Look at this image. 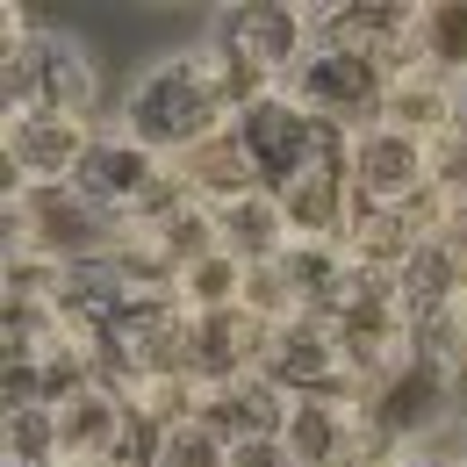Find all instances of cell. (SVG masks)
I'll use <instances>...</instances> for the list:
<instances>
[{
  "instance_id": "cell-7",
  "label": "cell",
  "mask_w": 467,
  "mask_h": 467,
  "mask_svg": "<svg viewBox=\"0 0 467 467\" xmlns=\"http://www.w3.org/2000/svg\"><path fill=\"white\" fill-rule=\"evenodd\" d=\"M259 374H266L281 396H295V403H302V396H324V403H359V396H367L324 317L274 324V331H266V352H259Z\"/></svg>"
},
{
  "instance_id": "cell-25",
  "label": "cell",
  "mask_w": 467,
  "mask_h": 467,
  "mask_svg": "<svg viewBox=\"0 0 467 467\" xmlns=\"http://www.w3.org/2000/svg\"><path fill=\"white\" fill-rule=\"evenodd\" d=\"M424 72H439V79L467 72V0H431L424 7Z\"/></svg>"
},
{
  "instance_id": "cell-9",
  "label": "cell",
  "mask_w": 467,
  "mask_h": 467,
  "mask_svg": "<svg viewBox=\"0 0 467 467\" xmlns=\"http://www.w3.org/2000/svg\"><path fill=\"white\" fill-rule=\"evenodd\" d=\"M101 122H79V116H58V109H7V173L22 180L29 194H58L72 187L87 144H94Z\"/></svg>"
},
{
  "instance_id": "cell-29",
  "label": "cell",
  "mask_w": 467,
  "mask_h": 467,
  "mask_svg": "<svg viewBox=\"0 0 467 467\" xmlns=\"http://www.w3.org/2000/svg\"><path fill=\"white\" fill-rule=\"evenodd\" d=\"M453 144L467 151V72L453 79Z\"/></svg>"
},
{
  "instance_id": "cell-4",
  "label": "cell",
  "mask_w": 467,
  "mask_h": 467,
  "mask_svg": "<svg viewBox=\"0 0 467 467\" xmlns=\"http://www.w3.org/2000/svg\"><path fill=\"white\" fill-rule=\"evenodd\" d=\"M231 137H237L244 166H252V180H259L266 194H288L295 180L352 159V130L346 122L309 116V109L288 101V94H266V101H252L244 116H231Z\"/></svg>"
},
{
  "instance_id": "cell-16",
  "label": "cell",
  "mask_w": 467,
  "mask_h": 467,
  "mask_svg": "<svg viewBox=\"0 0 467 467\" xmlns=\"http://www.w3.org/2000/svg\"><path fill=\"white\" fill-rule=\"evenodd\" d=\"M58 424H65V461H130L137 410L109 389H79L72 403H58Z\"/></svg>"
},
{
  "instance_id": "cell-14",
  "label": "cell",
  "mask_w": 467,
  "mask_h": 467,
  "mask_svg": "<svg viewBox=\"0 0 467 467\" xmlns=\"http://www.w3.org/2000/svg\"><path fill=\"white\" fill-rule=\"evenodd\" d=\"M266 317H252L244 302L231 309H194V389H223L237 374H259V352H266Z\"/></svg>"
},
{
  "instance_id": "cell-26",
  "label": "cell",
  "mask_w": 467,
  "mask_h": 467,
  "mask_svg": "<svg viewBox=\"0 0 467 467\" xmlns=\"http://www.w3.org/2000/svg\"><path fill=\"white\" fill-rule=\"evenodd\" d=\"M237 446L231 439H216L202 417H187V424H173L166 439H159V453H151V467H231Z\"/></svg>"
},
{
  "instance_id": "cell-6",
  "label": "cell",
  "mask_w": 467,
  "mask_h": 467,
  "mask_svg": "<svg viewBox=\"0 0 467 467\" xmlns=\"http://www.w3.org/2000/svg\"><path fill=\"white\" fill-rule=\"evenodd\" d=\"M94 101H101L94 51L65 29H36L22 58H7V109H58V116L94 122Z\"/></svg>"
},
{
  "instance_id": "cell-22",
  "label": "cell",
  "mask_w": 467,
  "mask_h": 467,
  "mask_svg": "<svg viewBox=\"0 0 467 467\" xmlns=\"http://www.w3.org/2000/svg\"><path fill=\"white\" fill-rule=\"evenodd\" d=\"M180 180H187V194H202L209 209L216 202H237V194H252L259 180H252V166H244V151H237V137L223 130L216 144H202V151H187L180 159Z\"/></svg>"
},
{
  "instance_id": "cell-8",
  "label": "cell",
  "mask_w": 467,
  "mask_h": 467,
  "mask_svg": "<svg viewBox=\"0 0 467 467\" xmlns=\"http://www.w3.org/2000/svg\"><path fill=\"white\" fill-rule=\"evenodd\" d=\"M281 94L302 101L309 116H324V122L367 130V122L381 116V101H389V72H381L374 58H359V51H331V44H317V51L288 72Z\"/></svg>"
},
{
  "instance_id": "cell-11",
  "label": "cell",
  "mask_w": 467,
  "mask_h": 467,
  "mask_svg": "<svg viewBox=\"0 0 467 467\" xmlns=\"http://www.w3.org/2000/svg\"><path fill=\"white\" fill-rule=\"evenodd\" d=\"M281 446H288L295 467H374V461H381L367 410H359V403H324V396L288 403Z\"/></svg>"
},
{
  "instance_id": "cell-1",
  "label": "cell",
  "mask_w": 467,
  "mask_h": 467,
  "mask_svg": "<svg viewBox=\"0 0 467 467\" xmlns=\"http://www.w3.org/2000/svg\"><path fill=\"white\" fill-rule=\"evenodd\" d=\"M116 122L137 137V144H151L159 159H173V166L187 159V151L216 144V137L231 130V101H223V87H216L209 51H202V44H187V51L151 58L137 79H130Z\"/></svg>"
},
{
  "instance_id": "cell-20",
  "label": "cell",
  "mask_w": 467,
  "mask_h": 467,
  "mask_svg": "<svg viewBox=\"0 0 467 467\" xmlns=\"http://www.w3.org/2000/svg\"><path fill=\"white\" fill-rule=\"evenodd\" d=\"M130 237L159 244V252L173 259V274H180V266H194V259H209V252H223V237H216V209H209L202 194L173 202V209H166L159 223H144V231H130Z\"/></svg>"
},
{
  "instance_id": "cell-21",
  "label": "cell",
  "mask_w": 467,
  "mask_h": 467,
  "mask_svg": "<svg viewBox=\"0 0 467 467\" xmlns=\"http://www.w3.org/2000/svg\"><path fill=\"white\" fill-rule=\"evenodd\" d=\"M0 461L7 467H65V424L51 403L7 410L0 417Z\"/></svg>"
},
{
  "instance_id": "cell-13",
  "label": "cell",
  "mask_w": 467,
  "mask_h": 467,
  "mask_svg": "<svg viewBox=\"0 0 467 467\" xmlns=\"http://www.w3.org/2000/svg\"><path fill=\"white\" fill-rule=\"evenodd\" d=\"M274 274L288 281L302 317H338L352 295L374 288V266H359V252H352V244H331V237H295L288 252L274 259Z\"/></svg>"
},
{
  "instance_id": "cell-24",
  "label": "cell",
  "mask_w": 467,
  "mask_h": 467,
  "mask_svg": "<svg viewBox=\"0 0 467 467\" xmlns=\"http://www.w3.org/2000/svg\"><path fill=\"white\" fill-rule=\"evenodd\" d=\"M244 259L237 252H209V259H194V266H180V302L187 309H231L244 302Z\"/></svg>"
},
{
  "instance_id": "cell-23",
  "label": "cell",
  "mask_w": 467,
  "mask_h": 467,
  "mask_svg": "<svg viewBox=\"0 0 467 467\" xmlns=\"http://www.w3.org/2000/svg\"><path fill=\"white\" fill-rule=\"evenodd\" d=\"M65 266H72V252H51V244L7 252V259H0V302H7V309H22V302H58Z\"/></svg>"
},
{
  "instance_id": "cell-10",
  "label": "cell",
  "mask_w": 467,
  "mask_h": 467,
  "mask_svg": "<svg viewBox=\"0 0 467 467\" xmlns=\"http://www.w3.org/2000/svg\"><path fill=\"white\" fill-rule=\"evenodd\" d=\"M331 324V338H338V352H346V367L359 374V389H374L396 359L410 352V317H403V302H396V288H389V274H374V288L367 295H352L338 317H324Z\"/></svg>"
},
{
  "instance_id": "cell-32",
  "label": "cell",
  "mask_w": 467,
  "mask_h": 467,
  "mask_svg": "<svg viewBox=\"0 0 467 467\" xmlns=\"http://www.w3.org/2000/svg\"><path fill=\"white\" fill-rule=\"evenodd\" d=\"M461 467H467V461H461Z\"/></svg>"
},
{
  "instance_id": "cell-3",
  "label": "cell",
  "mask_w": 467,
  "mask_h": 467,
  "mask_svg": "<svg viewBox=\"0 0 467 467\" xmlns=\"http://www.w3.org/2000/svg\"><path fill=\"white\" fill-rule=\"evenodd\" d=\"M94 223H109V231H144V223H159L173 202H187V180H180L173 159H159L151 144H137L122 122L109 130H94V144H87V159H79V173L65 187Z\"/></svg>"
},
{
  "instance_id": "cell-12",
  "label": "cell",
  "mask_w": 467,
  "mask_h": 467,
  "mask_svg": "<svg viewBox=\"0 0 467 467\" xmlns=\"http://www.w3.org/2000/svg\"><path fill=\"white\" fill-rule=\"evenodd\" d=\"M439 180V151L410 130H389V122H367L352 130V202H403L417 187Z\"/></svg>"
},
{
  "instance_id": "cell-5",
  "label": "cell",
  "mask_w": 467,
  "mask_h": 467,
  "mask_svg": "<svg viewBox=\"0 0 467 467\" xmlns=\"http://www.w3.org/2000/svg\"><path fill=\"white\" fill-rule=\"evenodd\" d=\"M461 374H467V367L453 359V352H439L431 338H410V352L367 389V396H359L381 461H396L403 446H417L431 424L461 417Z\"/></svg>"
},
{
  "instance_id": "cell-2",
  "label": "cell",
  "mask_w": 467,
  "mask_h": 467,
  "mask_svg": "<svg viewBox=\"0 0 467 467\" xmlns=\"http://www.w3.org/2000/svg\"><path fill=\"white\" fill-rule=\"evenodd\" d=\"M202 51H209V65H216V87H223L231 116H244L252 101L281 94L288 72L317 51L309 7H216Z\"/></svg>"
},
{
  "instance_id": "cell-17",
  "label": "cell",
  "mask_w": 467,
  "mask_h": 467,
  "mask_svg": "<svg viewBox=\"0 0 467 467\" xmlns=\"http://www.w3.org/2000/svg\"><path fill=\"white\" fill-rule=\"evenodd\" d=\"M216 237H223V252H237L244 266H274L295 244V223H288V209H281V194L252 187V194H237V202H216Z\"/></svg>"
},
{
  "instance_id": "cell-18",
  "label": "cell",
  "mask_w": 467,
  "mask_h": 467,
  "mask_svg": "<svg viewBox=\"0 0 467 467\" xmlns=\"http://www.w3.org/2000/svg\"><path fill=\"white\" fill-rule=\"evenodd\" d=\"M389 130H410V137H424L431 151H446L453 144V79H439V72H410V79H389V101H381V116Z\"/></svg>"
},
{
  "instance_id": "cell-19",
  "label": "cell",
  "mask_w": 467,
  "mask_h": 467,
  "mask_svg": "<svg viewBox=\"0 0 467 467\" xmlns=\"http://www.w3.org/2000/svg\"><path fill=\"white\" fill-rule=\"evenodd\" d=\"M281 209H288L295 237H331V244H346V223H352V159L346 166H324V173L295 180L288 194H281Z\"/></svg>"
},
{
  "instance_id": "cell-30",
  "label": "cell",
  "mask_w": 467,
  "mask_h": 467,
  "mask_svg": "<svg viewBox=\"0 0 467 467\" xmlns=\"http://www.w3.org/2000/svg\"><path fill=\"white\" fill-rule=\"evenodd\" d=\"M453 324H461V338H467V288L453 295Z\"/></svg>"
},
{
  "instance_id": "cell-28",
  "label": "cell",
  "mask_w": 467,
  "mask_h": 467,
  "mask_svg": "<svg viewBox=\"0 0 467 467\" xmlns=\"http://www.w3.org/2000/svg\"><path fill=\"white\" fill-rule=\"evenodd\" d=\"M231 467H295V461H288V446H281V439H259V446H237Z\"/></svg>"
},
{
  "instance_id": "cell-31",
  "label": "cell",
  "mask_w": 467,
  "mask_h": 467,
  "mask_svg": "<svg viewBox=\"0 0 467 467\" xmlns=\"http://www.w3.org/2000/svg\"><path fill=\"white\" fill-rule=\"evenodd\" d=\"M65 467H122V461H65Z\"/></svg>"
},
{
  "instance_id": "cell-15",
  "label": "cell",
  "mask_w": 467,
  "mask_h": 467,
  "mask_svg": "<svg viewBox=\"0 0 467 467\" xmlns=\"http://www.w3.org/2000/svg\"><path fill=\"white\" fill-rule=\"evenodd\" d=\"M288 403L266 374H237L223 389H209L202 396V424L216 431V439H231V446H259V439H281V424H288Z\"/></svg>"
},
{
  "instance_id": "cell-27",
  "label": "cell",
  "mask_w": 467,
  "mask_h": 467,
  "mask_svg": "<svg viewBox=\"0 0 467 467\" xmlns=\"http://www.w3.org/2000/svg\"><path fill=\"white\" fill-rule=\"evenodd\" d=\"M439 187L453 194V209H467V151H461V144L439 151Z\"/></svg>"
}]
</instances>
